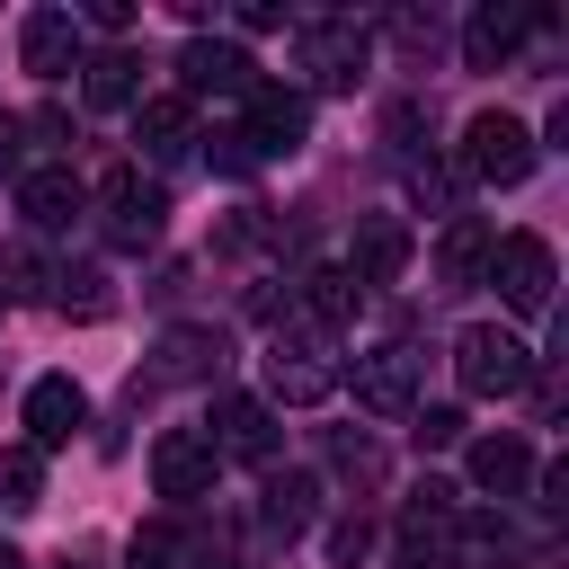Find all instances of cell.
Listing matches in <instances>:
<instances>
[{
    "mask_svg": "<svg viewBox=\"0 0 569 569\" xmlns=\"http://www.w3.org/2000/svg\"><path fill=\"white\" fill-rule=\"evenodd\" d=\"M453 373H462V391H471V400H516V391L533 382V347H525L516 329L480 320V329H462V338H453Z\"/></svg>",
    "mask_w": 569,
    "mask_h": 569,
    "instance_id": "cell-1",
    "label": "cell"
},
{
    "mask_svg": "<svg viewBox=\"0 0 569 569\" xmlns=\"http://www.w3.org/2000/svg\"><path fill=\"white\" fill-rule=\"evenodd\" d=\"M533 151H542V142H533L507 107H480V116L462 124V178H471V187H525V178H533Z\"/></svg>",
    "mask_w": 569,
    "mask_h": 569,
    "instance_id": "cell-2",
    "label": "cell"
},
{
    "mask_svg": "<svg viewBox=\"0 0 569 569\" xmlns=\"http://www.w3.org/2000/svg\"><path fill=\"white\" fill-rule=\"evenodd\" d=\"M365 62H373V36H365L356 18H311V27L293 36V71H302L311 89H356ZM311 89H302V98H311Z\"/></svg>",
    "mask_w": 569,
    "mask_h": 569,
    "instance_id": "cell-3",
    "label": "cell"
},
{
    "mask_svg": "<svg viewBox=\"0 0 569 569\" xmlns=\"http://www.w3.org/2000/svg\"><path fill=\"white\" fill-rule=\"evenodd\" d=\"M240 107H249V116H240V151H249V160H293V151L311 142V98H302V89L258 80Z\"/></svg>",
    "mask_w": 569,
    "mask_h": 569,
    "instance_id": "cell-4",
    "label": "cell"
},
{
    "mask_svg": "<svg viewBox=\"0 0 569 569\" xmlns=\"http://www.w3.org/2000/svg\"><path fill=\"white\" fill-rule=\"evenodd\" d=\"M267 382H276V400H293V409L329 400V391H338L329 338H320V329H276V347H267Z\"/></svg>",
    "mask_w": 569,
    "mask_h": 569,
    "instance_id": "cell-5",
    "label": "cell"
},
{
    "mask_svg": "<svg viewBox=\"0 0 569 569\" xmlns=\"http://www.w3.org/2000/svg\"><path fill=\"white\" fill-rule=\"evenodd\" d=\"M258 89V62L240 53V44H222V36H187L178 44V98L196 107V98H249Z\"/></svg>",
    "mask_w": 569,
    "mask_h": 569,
    "instance_id": "cell-6",
    "label": "cell"
},
{
    "mask_svg": "<svg viewBox=\"0 0 569 569\" xmlns=\"http://www.w3.org/2000/svg\"><path fill=\"white\" fill-rule=\"evenodd\" d=\"M98 204H107V240H116V249H151L160 222H169V196H160L142 169H107V178H98Z\"/></svg>",
    "mask_w": 569,
    "mask_h": 569,
    "instance_id": "cell-7",
    "label": "cell"
},
{
    "mask_svg": "<svg viewBox=\"0 0 569 569\" xmlns=\"http://www.w3.org/2000/svg\"><path fill=\"white\" fill-rule=\"evenodd\" d=\"M489 284L516 302V311H551V240L542 231H507L489 249Z\"/></svg>",
    "mask_w": 569,
    "mask_h": 569,
    "instance_id": "cell-8",
    "label": "cell"
},
{
    "mask_svg": "<svg viewBox=\"0 0 569 569\" xmlns=\"http://www.w3.org/2000/svg\"><path fill=\"white\" fill-rule=\"evenodd\" d=\"M18 418H27V445L53 453V445H71V436L89 427V391H80L71 373H36L27 400H18Z\"/></svg>",
    "mask_w": 569,
    "mask_h": 569,
    "instance_id": "cell-9",
    "label": "cell"
},
{
    "mask_svg": "<svg viewBox=\"0 0 569 569\" xmlns=\"http://www.w3.org/2000/svg\"><path fill=\"white\" fill-rule=\"evenodd\" d=\"M213 471H222V453L204 445V427H169V436H151V489L160 498H204L213 489Z\"/></svg>",
    "mask_w": 569,
    "mask_h": 569,
    "instance_id": "cell-10",
    "label": "cell"
},
{
    "mask_svg": "<svg viewBox=\"0 0 569 569\" xmlns=\"http://www.w3.org/2000/svg\"><path fill=\"white\" fill-rule=\"evenodd\" d=\"M409 249H418V240H409L400 213H365V222H356V249H347L356 293H365V284H400V276H409Z\"/></svg>",
    "mask_w": 569,
    "mask_h": 569,
    "instance_id": "cell-11",
    "label": "cell"
},
{
    "mask_svg": "<svg viewBox=\"0 0 569 569\" xmlns=\"http://www.w3.org/2000/svg\"><path fill=\"white\" fill-rule=\"evenodd\" d=\"M356 409H373V418H409V409H418V356H409V347H373V356H356Z\"/></svg>",
    "mask_w": 569,
    "mask_h": 569,
    "instance_id": "cell-12",
    "label": "cell"
},
{
    "mask_svg": "<svg viewBox=\"0 0 569 569\" xmlns=\"http://www.w3.org/2000/svg\"><path fill=\"white\" fill-rule=\"evenodd\" d=\"M18 62H27L36 80H62V71H80V62H89V44H80V18H71V9H36V18L18 27Z\"/></svg>",
    "mask_w": 569,
    "mask_h": 569,
    "instance_id": "cell-13",
    "label": "cell"
},
{
    "mask_svg": "<svg viewBox=\"0 0 569 569\" xmlns=\"http://www.w3.org/2000/svg\"><path fill=\"white\" fill-rule=\"evenodd\" d=\"M222 462H276V409L267 400H249V391H231L222 409H213V436H204Z\"/></svg>",
    "mask_w": 569,
    "mask_h": 569,
    "instance_id": "cell-14",
    "label": "cell"
},
{
    "mask_svg": "<svg viewBox=\"0 0 569 569\" xmlns=\"http://www.w3.org/2000/svg\"><path fill=\"white\" fill-rule=\"evenodd\" d=\"M18 213H27L36 231H62L71 213H89V187H80L71 169H18Z\"/></svg>",
    "mask_w": 569,
    "mask_h": 569,
    "instance_id": "cell-15",
    "label": "cell"
},
{
    "mask_svg": "<svg viewBox=\"0 0 569 569\" xmlns=\"http://www.w3.org/2000/svg\"><path fill=\"white\" fill-rule=\"evenodd\" d=\"M471 489H489V498L533 489V445H525V436H480V445H471Z\"/></svg>",
    "mask_w": 569,
    "mask_h": 569,
    "instance_id": "cell-16",
    "label": "cell"
},
{
    "mask_svg": "<svg viewBox=\"0 0 569 569\" xmlns=\"http://www.w3.org/2000/svg\"><path fill=\"white\" fill-rule=\"evenodd\" d=\"M533 18H542V9H471V27H462V62H471V71H498Z\"/></svg>",
    "mask_w": 569,
    "mask_h": 569,
    "instance_id": "cell-17",
    "label": "cell"
},
{
    "mask_svg": "<svg viewBox=\"0 0 569 569\" xmlns=\"http://www.w3.org/2000/svg\"><path fill=\"white\" fill-rule=\"evenodd\" d=\"M187 124H196L187 98H142V107H133V142H142L151 160H178V151H187Z\"/></svg>",
    "mask_w": 569,
    "mask_h": 569,
    "instance_id": "cell-18",
    "label": "cell"
},
{
    "mask_svg": "<svg viewBox=\"0 0 569 569\" xmlns=\"http://www.w3.org/2000/svg\"><path fill=\"white\" fill-rule=\"evenodd\" d=\"M489 249H498V231H489L480 213H462V222L436 240V258H445V284H480V276H489Z\"/></svg>",
    "mask_w": 569,
    "mask_h": 569,
    "instance_id": "cell-19",
    "label": "cell"
},
{
    "mask_svg": "<svg viewBox=\"0 0 569 569\" xmlns=\"http://www.w3.org/2000/svg\"><path fill=\"white\" fill-rule=\"evenodd\" d=\"M356 302H365V293H356L347 267H311V276H302V320H311V329H347Z\"/></svg>",
    "mask_w": 569,
    "mask_h": 569,
    "instance_id": "cell-20",
    "label": "cell"
},
{
    "mask_svg": "<svg viewBox=\"0 0 569 569\" xmlns=\"http://www.w3.org/2000/svg\"><path fill=\"white\" fill-rule=\"evenodd\" d=\"M222 329H169L160 338V382H196V373H222Z\"/></svg>",
    "mask_w": 569,
    "mask_h": 569,
    "instance_id": "cell-21",
    "label": "cell"
},
{
    "mask_svg": "<svg viewBox=\"0 0 569 569\" xmlns=\"http://www.w3.org/2000/svg\"><path fill=\"white\" fill-rule=\"evenodd\" d=\"M258 516H267V533H284V542H293V533H311V516H320V480H311V471L267 480V507H258Z\"/></svg>",
    "mask_w": 569,
    "mask_h": 569,
    "instance_id": "cell-22",
    "label": "cell"
},
{
    "mask_svg": "<svg viewBox=\"0 0 569 569\" xmlns=\"http://www.w3.org/2000/svg\"><path fill=\"white\" fill-rule=\"evenodd\" d=\"M80 71H89V107H133V71H142V62H133L124 44H107V53H89Z\"/></svg>",
    "mask_w": 569,
    "mask_h": 569,
    "instance_id": "cell-23",
    "label": "cell"
},
{
    "mask_svg": "<svg viewBox=\"0 0 569 569\" xmlns=\"http://www.w3.org/2000/svg\"><path fill=\"white\" fill-rule=\"evenodd\" d=\"M0 507H44V453L36 445H9L0 453Z\"/></svg>",
    "mask_w": 569,
    "mask_h": 569,
    "instance_id": "cell-24",
    "label": "cell"
},
{
    "mask_svg": "<svg viewBox=\"0 0 569 569\" xmlns=\"http://www.w3.org/2000/svg\"><path fill=\"white\" fill-rule=\"evenodd\" d=\"M53 284H62V311H80V320H107V302H116V293H107V276H98V267H80V276H71V267H62V276H53Z\"/></svg>",
    "mask_w": 569,
    "mask_h": 569,
    "instance_id": "cell-25",
    "label": "cell"
},
{
    "mask_svg": "<svg viewBox=\"0 0 569 569\" xmlns=\"http://www.w3.org/2000/svg\"><path fill=\"white\" fill-rule=\"evenodd\" d=\"M409 418H418V445H427V453L462 445V409H445V400H436V409H409Z\"/></svg>",
    "mask_w": 569,
    "mask_h": 569,
    "instance_id": "cell-26",
    "label": "cell"
},
{
    "mask_svg": "<svg viewBox=\"0 0 569 569\" xmlns=\"http://www.w3.org/2000/svg\"><path fill=\"white\" fill-rule=\"evenodd\" d=\"M0 276H9V293H44V284H53L36 249H0Z\"/></svg>",
    "mask_w": 569,
    "mask_h": 569,
    "instance_id": "cell-27",
    "label": "cell"
},
{
    "mask_svg": "<svg viewBox=\"0 0 569 569\" xmlns=\"http://www.w3.org/2000/svg\"><path fill=\"white\" fill-rule=\"evenodd\" d=\"M89 27H98V36H124V27H133V9H124V0H98V9H89Z\"/></svg>",
    "mask_w": 569,
    "mask_h": 569,
    "instance_id": "cell-28",
    "label": "cell"
},
{
    "mask_svg": "<svg viewBox=\"0 0 569 569\" xmlns=\"http://www.w3.org/2000/svg\"><path fill=\"white\" fill-rule=\"evenodd\" d=\"M160 560H169V533H160V525H151V533H133V569H160Z\"/></svg>",
    "mask_w": 569,
    "mask_h": 569,
    "instance_id": "cell-29",
    "label": "cell"
},
{
    "mask_svg": "<svg viewBox=\"0 0 569 569\" xmlns=\"http://www.w3.org/2000/svg\"><path fill=\"white\" fill-rule=\"evenodd\" d=\"M18 133H27V124H18V116H0V178H18Z\"/></svg>",
    "mask_w": 569,
    "mask_h": 569,
    "instance_id": "cell-30",
    "label": "cell"
},
{
    "mask_svg": "<svg viewBox=\"0 0 569 569\" xmlns=\"http://www.w3.org/2000/svg\"><path fill=\"white\" fill-rule=\"evenodd\" d=\"M187 569H240L231 551H187Z\"/></svg>",
    "mask_w": 569,
    "mask_h": 569,
    "instance_id": "cell-31",
    "label": "cell"
},
{
    "mask_svg": "<svg viewBox=\"0 0 569 569\" xmlns=\"http://www.w3.org/2000/svg\"><path fill=\"white\" fill-rule=\"evenodd\" d=\"M0 569H27V560H18V551H0Z\"/></svg>",
    "mask_w": 569,
    "mask_h": 569,
    "instance_id": "cell-32",
    "label": "cell"
}]
</instances>
